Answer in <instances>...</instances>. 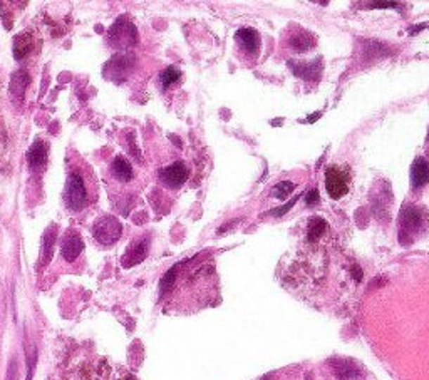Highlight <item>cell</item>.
<instances>
[{
	"label": "cell",
	"instance_id": "cell-1",
	"mask_svg": "<svg viewBox=\"0 0 429 380\" xmlns=\"http://www.w3.org/2000/svg\"><path fill=\"white\" fill-rule=\"evenodd\" d=\"M65 204L71 211H81L96 199V180L87 169L71 166L65 180Z\"/></svg>",
	"mask_w": 429,
	"mask_h": 380
},
{
	"label": "cell",
	"instance_id": "cell-2",
	"mask_svg": "<svg viewBox=\"0 0 429 380\" xmlns=\"http://www.w3.org/2000/svg\"><path fill=\"white\" fill-rule=\"evenodd\" d=\"M326 190L332 199H340L351 190V173L344 166H331L326 169Z\"/></svg>",
	"mask_w": 429,
	"mask_h": 380
},
{
	"label": "cell",
	"instance_id": "cell-3",
	"mask_svg": "<svg viewBox=\"0 0 429 380\" xmlns=\"http://www.w3.org/2000/svg\"><path fill=\"white\" fill-rule=\"evenodd\" d=\"M235 41H236V51H238V55L243 60L253 63V60L258 59L262 49V41H260V34H258L255 29L252 27L240 29L238 32L235 34Z\"/></svg>",
	"mask_w": 429,
	"mask_h": 380
},
{
	"label": "cell",
	"instance_id": "cell-4",
	"mask_svg": "<svg viewBox=\"0 0 429 380\" xmlns=\"http://www.w3.org/2000/svg\"><path fill=\"white\" fill-rule=\"evenodd\" d=\"M93 233L101 244H113L120 240L122 226L115 216H103L94 223Z\"/></svg>",
	"mask_w": 429,
	"mask_h": 380
},
{
	"label": "cell",
	"instance_id": "cell-5",
	"mask_svg": "<svg viewBox=\"0 0 429 380\" xmlns=\"http://www.w3.org/2000/svg\"><path fill=\"white\" fill-rule=\"evenodd\" d=\"M109 41L116 47H128L136 42V29L131 22L117 20L109 32Z\"/></svg>",
	"mask_w": 429,
	"mask_h": 380
},
{
	"label": "cell",
	"instance_id": "cell-6",
	"mask_svg": "<svg viewBox=\"0 0 429 380\" xmlns=\"http://www.w3.org/2000/svg\"><path fill=\"white\" fill-rule=\"evenodd\" d=\"M188 174H190V171H188L186 164L181 163V161H177V163L161 169L160 180L169 188H179L188 180Z\"/></svg>",
	"mask_w": 429,
	"mask_h": 380
},
{
	"label": "cell",
	"instance_id": "cell-7",
	"mask_svg": "<svg viewBox=\"0 0 429 380\" xmlns=\"http://www.w3.org/2000/svg\"><path fill=\"white\" fill-rule=\"evenodd\" d=\"M84 250V242L77 235H65L63 242V256L68 261H74Z\"/></svg>",
	"mask_w": 429,
	"mask_h": 380
},
{
	"label": "cell",
	"instance_id": "cell-8",
	"mask_svg": "<svg viewBox=\"0 0 429 380\" xmlns=\"http://www.w3.org/2000/svg\"><path fill=\"white\" fill-rule=\"evenodd\" d=\"M27 159H29V166L32 171H39V169L44 168V164H46L47 161V144L46 141H37L36 144H34L32 148H30L29 155H27Z\"/></svg>",
	"mask_w": 429,
	"mask_h": 380
},
{
	"label": "cell",
	"instance_id": "cell-9",
	"mask_svg": "<svg viewBox=\"0 0 429 380\" xmlns=\"http://www.w3.org/2000/svg\"><path fill=\"white\" fill-rule=\"evenodd\" d=\"M426 218L423 216L421 208H409L402 213V228H408L409 231H419L423 228Z\"/></svg>",
	"mask_w": 429,
	"mask_h": 380
},
{
	"label": "cell",
	"instance_id": "cell-10",
	"mask_svg": "<svg viewBox=\"0 0 429 380\" xmlns=\"http://www.w3.org/2000/svg\"><path fill=\"white\" fill-rule=\"evenodd\" d=\"M411 181L414 188H421L429 181V164L423 158L414 161L411 168Z\"/></svg>",
	"mask_w": 429,
	"mask_h": 380
},
{
	"label": "cell",
	"instance_id": "cell-11",
	"mask_svg": "<svg viewBox=\"0 0 429 380\" xmlns=\"http://www.w3.org/2000/svg\"><path fill=\"white\" fill-rule=\"evenodd\" d=\"M111 171L116 176L117 181L128 183L133 178V166L129 164V161L122 156H116L115 161L111 164Z\"/></svg>",
	"mask_w": 429,
	"mask_h": 380
},
{
	"label": "cell",
	"instance_id": "cell-12",
	"mask_svg": "<svg viewBox=\"0 0 429 380\" xmlns=\"http://www.w3.org/2000/svg\"><path fill=\"white\" fill-rule=\"evenodd\" d=\"M148 253V243L146 242H139L134 244L133 248H129L128 253H126L124 256V265L131 266V265H136L139 261L144 260V256H146Z\"/></svg>",
	"mask_w": 429,
	"mask_h": 380
},
{
	"label": "cell",
	"instance_id": "cell-13",
	"mask_svg": "<svg viewBox=\"0 0 429 380\" xmlns=\"http://www.w3.org/2000/svg\"><path fill=\"white\" fill-rule=\"evenodd\" d=\"M27 47H30V41H29L27 34H20V36H17L15 44H14V55H15V59L24 58V55L29 52Z\"/></svg>",
	"mask_w": 429,
	"mask_h": 380
},
{
	"label": "cell",
	"instance_id": "cell-14",
	"mask_svg": "<svg viewBox=\"0 0 429 380\" xmlns=\"http://www.w3.org/2000/svg\"><path fill=\"white\" fill-rule=\"evenodd\" d=\"M293 186H295V185H293V183H288V181L278 183V185L274 188V195L277 196V198H280V199H286L287 196L292 193Z\"/></svg>",
	"mask_w": 429,
	"mask_h": 380
},
{
	"label": "cell",
	"instance_id": "cell-15",
	"mask_svg": "<svg viewBox=\"0 0 429 380\" xmlns=\"http://www.w3.org/2000/svg\"><path fill=\"white\" fill-rule=\"evenodd\" d=\"M179 76H181L179 71H177L174 67H168L163 74H161V82H163L165 87H168L169 84H173V82H177L179 79Z\"/></svg>",
	"mask_w": 429,
	"mask_h": 380
},
{
	"label": "cell",
	"instance_id": "cell-16",
	"mask_svg": "<svg viewBox=\"0 0 429 380\" xmlns=\"http://www.w3.org/2000/svg\"><path fill=\"white\" fill-rule=\"evenodd\" d=\"M56 237H52L49 235V230H47L46 237H44V253H46V261L51 260V253H52V247H54Z\"/></svg>",
	"mask_w": 429,
	"mask_h": 380
}]
</instances>
